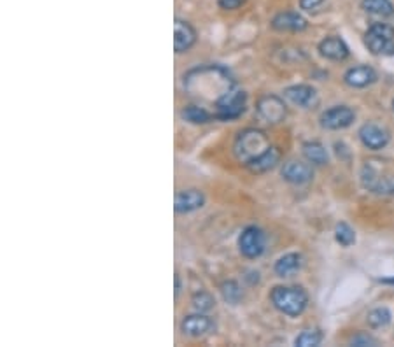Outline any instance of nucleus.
Wrapping results in <instances>:
<instances>
[{
  "label": "nucleus",
  "mask_w": 394,
  "mask_h": 347,
  "mask_svg": "<svg viewBox=\"0 0 394 347\" xmlns=\"http://www.w3.org/2000/svg\"><path fill=\"white\" fill-rule=\"evenodd\" d=\"M282 177L284 181L291 182V184L296 186H302L310 182L314 179V169H312L310 162L305 163V162H298V160H291V162H286L282 165L281 170Z\"/></svg>",
  "instance_id": "nucleus-11"
},
{
  "label": "nucleus",
  "mask_w": 394,
  "mask_h": 347,
  "mask_svg": "<svg viewBox=\"0 0 394 347\" xmlns=\"http://www.w3.org/2000/svg\"><path fill=\"white\" fill-rule=\"evenodd\" d=\"M356 113L347 106H334L321 114V126L326 130H344L354 123Z\"/></svg>",
  "instance_id": "nucleus-9"
},
{
  "label": "nucleus",
  "mask_w": 394,
  "mask_h": 347,
  "mask_svg": "<svg viewBox=\"0 0 394 347\" xmlns=\"http://www.w3.org/2000/svg\"><path fill=\"white\" fill-rule=\"evenodd\" d=\"M325 0H300V9L303 11H314L317 9Z\"/></svg>",
  "instance_id": "nucleus-31"
},
{
  "label": "nucleus",
  "mask_w": 394,
  "mask_h": 347,
  "mask_svg": "<svg viewBox=\"0 0 394 347\" xmlns=\"http://www.w3.org/2000/svg\"><path fill=\"white\" fill-rule=\"evenodd\" d=\"M303 156L308 160L310 163L314 165H326L330 160L328 151L321 143L317 141H310V143H305L303 144Z\"/></svg>",
  "instance_id": "nucleus-22"
},
{
  "label": "nucleus",
  "mask_w": 394,
  "mask_h": 347,
  "mask_svg": "<svg viewBox=\"0 0 394 347\" xmlns=\"http://www.w3.org/2000/svg\"><path fill=\"white\" fill-rule=\"evenodd\" d=\"M393 111H394V100H393Z\"/></svg>",
  "instance_id": "nucleus-34"
},
{
  "label": "nucleus",
  "mask_w": 394,
  "mask_h": 347,
  "mask_svg": "<svg viewBox=\"0 0 394 347\" xmlns=\"http://www.w3.org/2000/svg\"><path fill=\"white\" fill-rule=\"evenodd\" d=\"M232 72L223 65H200L184 74V89L202 102L214 104V107L235 89Z\"/></svg>",
  "instance_id": "nucleus-1"
},
{
  "label": "nucleus",
  "mask_w": 394,
  "mask_h": 347,
  "mask_svg": "<svg viewBox=\"0 0 394 347\" xmlns=\"http://www.w3.org/2000/svg\"><path fill=\"white\" fill-rule=\"evenodd\" d=\"M191 304L198 312H209L210 309H214L215 302H214L213 294L207 293V291H200V293L193 294Z\"/></svg>",
  "instance_id": "nucleus-28"
},
{
  "label": "nucleus",
  "mask_w": 394,
  "mask_h": 347,
  "mask_svg": "<svg viewBox=\"0 0 394 347\" xmlns=\"http://www.w3.org/2000/svg\"><path fill=\"white\" fill-rule=\"evenodd\" d=\"M364 44L377 57H393L394 27L389 23H371L364 33Z\"/></svg>",
  "instance_id": "nucleus-4"
},
{
  "label": "nucleus",
  "mask_w": 394,
  "mask_h": 347,
  "mask_svg": "<svg viewBox=\"0 0 394 347\" xmlns=\"http://www.w3.org/2000/svg\"><path fill=\"white\" fill-rule=\"evenodd\" d=\"M319 53L321 57L332 60V62H344L349 58L351 51L345 40L338 35H330L319 43Z\"/></svg>",
  "instance_id": "nucleus-16"
},
{
  "label": "nucleus",
  "mask_w": 394,
  "mask_h": 347,
  "mask_svg": "<svg viewBox=\"0 0 394 347\" xmlns=\"http://www.w3.org/2000/svg\"><path fill=\"white\" fill-rule=\"evenodd\" d=\"M203 205H206V195H203V192H200L196 188H189L177 193L174 209L179 214H189V212L202 209Z\"/></svg>",
  "instance_id": "nucleus-15"
},
{
  "label": "nucleus",
  "mask_w": 394,
  "mask_h": 347,
  "mask_svg": "<svg viewBox=\"0 0 394 347\" xmlns=\"http://www.w3.org/2000/svg\"><path fill=\"white\" fill-rule=\"evenodd\" d=\"M366 321L371 328H384L391 323V312L385 307H377L368 312Z\"/></svg>",
  "instance_id": "nucleus-26"
},
{
  "label": "nucleus",
  "mask_w": 394,
  "mask_h": 347,
  "mask_svg": "<svg viewBox=\"0 0 394 347\" xmlns=\"http://www.w3.org/2000/svg\"><path fill=\"white\" fill-rule=\"evenodd\" d=\"M181 116L184 121L193 123V125H206V123H210L215 119L214 113H209V111L202 106H186L184 109L181 111Z\"/></svg>",
  "instance_id": "nucleus-21"
},
{
  "label": "nucleus",
  "mask_w": 394,
  "mask_h": 347,
  "mask_svg": "<svg viewBox=\"0 0 394 347\" xmlns=\"http://www.w3.org/2000/svg\"><path fill=\"white\" fill-rule=\"evenodd\" d=\"M239 249L247 260H256L265 251V233L259 226H247L239 237Z\"/></svg>",
  "instance_id": "nucleus-8"
},
{
  "label": "nucleus",
  "mask_w": 394,
  "mask_h": 347,
  "mask_svg": "<svg viewBox=\"0 0 394 347\" xmlns=\"http://www.w3.org/2000/svg\"><path fill=\"white\" fill-rule=\"evenodd\" d=\"M322 342L321 330H305L295 338V346L298 347H317Z\"/></svg>",
  "instance_id": "nucleus-27"
},
{
  "label": "nucleus",
  "mask_w": 394,
  "mask_h": 347,
  "mask_svg": "<svg viewBox=\"0 0 394 347\" xmlns=\"http://www.w3.org/2000/svg\"><path fill=\"white\" fill-rule=\"evenodd\" d=\"M344 81L351 88H366L377 81V72L368 65H358L344 74Z\"/></svg>",
  "instance_id": "nucleus-18"
},
{
  "label": "nucleus",
  "mask_w": 394,
  "mask_h": 347,
  "mask_svg": "<svg viewBox=\"0 0 394 347\" xmlns=\"http://www.w3.org/2000/svg\"><path fill=\"white\" fill-rule=\"evenodd\" d=\"M281 149L275 148V145H270L263 155H259L258 158L252 160L251 163H247V169L249 172L252 174H263V172H269L272 170L274 167H277V163L281 162Z\"/></svg>",
  "instance_id": "nucleus-19"
},
{
  "label": "nucleus",
  "mask_w": 394,
  "mask_h": 347,
  "mask_svg": "<svg viewBox=\"0 0 394 347\" xmlns=\"http://www.w3.org/2000/svg\"><path fill=\"white\" fill-rule=\"evenodd\" d=\"M270 302L278 312L296 318L307 309L308 294L300 286H275L270 291Z\"/></svg>",
  "instance_id": "nucleus-3"
},
{
  "label": "nucleus",
  "mask_w": 394,
  "mask_h": 347,
  "mask_svg": "<svg viewBox=\"0 0 394 347\" xmlns=\"http://www.w3.org/2000/svg\"><path fill=\"white\" fill-rule=\"evenodd\" d=\"M245 4V0H218V6L219 9L223 11H235L240 9Z\"/></svg>",
  "instance_id": "nucleus-30"
},
{
  "label": "nucleus",
  "mask_w": 394,
  "mask_h": 347,
  "mask_svg": "<svg viewBox=\"0 0 394 347\" xmlns=\"http://www.w3.org/2000/svg\"><path fill=\"white\" fill-rule=\"evenodd\" d=\"M270 148L269 136L259 128H247L237 136L233 143V155L237 156L242 165H247L252 160L258 158L259 155Z\"/></svg>",
  "instance_id": "nucleus-2"
},
{
  "label": "nucleus",
  "mask_w": 394,
  "mask_h": 347,
  "mask_svg": "<svg viewBox=\"0 0 394 347\" xmlns=\"http://www.w3.org/2000/svg\"><path fill=\"white\" fill-rule=\"evenodd\" d=\"M308 27V21L300 13L295 11H284V13L275 14L272 20V28L277 32H303Z\"/></svg>",
  "instance_id": "nucleus-17"
},
{
  "label": "nucleus",
  "mask_w": 394,
  "mask_h": 347,
  "mask_svg": "<svg viewBox=\"0 0 394 347\" xmlns=\"http://www.w3.org/2000/svg\"><path fill=\"white\" fill-rule=\"evenodd\" d=\"M256 113L269 125H278L288 116V107L281 97L269 93V95L259 97V100L256 102Z\"/></svg>",
  "instance_id": "nucleus-7"
},
{
  "label": "nucleus",
  "mask_w": 394,
  "mask_h": 347,
  "mask_svg": "<svg viewBox=\"0 0 394 347\" xmlns=\"http://www.w3.org/2000/svg\"><path fill=\"white\" fill-rule=\"evenodd\" d=\"M179 291H181V279L179 275L176 274V297H179Z\"/></svg>",
  "instance_id": "nucleus-32"
},
{
  "label": "nucleus",
  "mask_w": 394,
  "mask_h": 347,
  "mask_svg": "<svg viewBox=\"0 0 394 347\" xmlns=\"http://www.w3.org/2000/svg\"><path fill=\"white\" fill-rule=\"evenodd\" d=\"M284 97L293 102L295 106L303 107V109H314L319 104L317 89L308 87V84H295L284 89Z\"/></svg>",
  "instance_id": "nucleus-12"
},
{
  "label": "nucleus",
  "mask_w": 394,
  "mask_h": 347,
  "mask_svg": "<svg viewBox=\"0 0 394 347\" xmlns=\"http://www.w3.org/2000/svg\"><path fill=\"white\" fill-rule=\"evenodd\" d=\"M221 294H223V298H225V302H228V304H232V305L240 304V300L244 298L242 286H240L237 281H225V282H223V285H221Z\"/></svg>",
  "instance_id": "nucleus-24"
},
{
  "label": "nucleus",
  "mask_w": 394,
  "mask_h": 347,
  "mask_svg": "<svg viewBox=\"0 0 394 347\" xmlns=\"http://www.w3.org/2000/svg\"><path fill=\"white\" fill-rule=\"evenodd\" d=\"M352 346H358V347H364V346H377V338H373L371 335H366V334H359L356 335L354 338L351 341Z\"/></svg>",
  "instance_id": "nucleus-29"
},
{
  "label": "nucleus",
  "mask_w": 394,
  "mask_h": 347,
  "mask_svg": "<svg viewBox=\"0 0 394 347\" xmlns=\"http://www.w3.org/2000/svg\"><path fill=\"white\" fill-rule=\"evenodd\" d=\"M214 328V321L209 318V316L202 314V312H196V314H189L186 316L184 319L181 321V331L188 337H203L209 331H213Z\"/></svg>",
  "instance_id": "nucleus-14"
},
{
  "label": "nucleus",
  "mask_w": 394,
  "mask_h": 347,
  "mask_svg": "<svg viewBox=\"0 0 394 347\" xmlns=\"http://www.w3.org/2000/svg\"><path fill=\"white\" fill-rule=\"evenodd\" d=\"M377 162H366L361 170V182L364 188L377 195H391L394 193V175L385 174Z\"/></svg>",
  "instance_id": "nucleus-5"
},
{
  "label": "nucleus",
  "mask_w": 394,
  "mask_h": 347,
  "mask_svg": "<svg viewBox=\"0 0 394 347\" xmlns=\"http://www.w3.org/2000/svg\"><path fill=\"white\" fill-rule=\"evenodd\" d=\"M303 267V256L300 253H288L281 256L274 265V272L278 277H289L291 274L298 272Z\"/></svg>",
  "instance_id": "nucleus-20"
},
{
  "label": "nucleus",
  "mask_w": 394,
  "mask_h": 347,
  "mask_svg": "<svg viewBox=\"0 0 394 347\" xmlns=\"http://www.w3.org/2000/svg\"><path fill=\"white\" fill-rule=\"evenodd\" d=\"M245 106H247V93L235 88L215 106L214 116L219 121H233L245 113Z\"/></svg>",
  "instance_id": "nucleus-6"
},
{
  "label": "nucleus",
  "mask_w": 394,
  "mask_h": 347,
  "mask_svg": "<svg viewBox=\"0 0 394 347\" xmlns=\"http://www.w3.org/2000/svg\"><path fill=\"white\" fill-rule=\"evenodd\" d=\"M359 141H361L364 148L371 149V151H381L391 141V136L385 128L375 123H366L359 128Z\"/></svg>",
  "instance_id": "nucleus-10"
},
{
  "label": "nucleus",
  "mask_w": 394,
  "mask_h": 347,
  "mask_svg": "<svg viewBox=\"0 0 394 347\" xmlns=\"http://www.w3.org/2000/svg\"><path fill=\"white\" fill-rule=\"evenodd\" d=\"M361 7L364 13L373 14V16H381V18L394 16V4L391 0H363Z\"/></svg>",
  "instance_id": "nucleus-23"
},
{
  "label": "nucleus",
  "mask_w": 394,
  "mask_h": 347,
  "mask_svg": "<svg viewBox=\"0 0 394 347\" xmlns=\"http://www.w3.org/2000/svg\"><path fill=\"white\" fill-rule=\"evenodd\" d=\"M196 43V30L186 20L177 18L174 21V50L177 55L188 53Z\"/></svg>",
  "instance_id": "nucleus-13"
},
{
  "label": "nucleus",
  "mask_w": 394,
  "mask_h": 347,
  "mask_svg": "<svg viewBox=\"0 0 394 347\" xmlns=\"http://www.w3.org/2000/svg\"><path fill=\"white\" fill-rule=\"evenodd\" d=\"M381 282H384V285H394V277L393 279H381Z\"/></svg>",
  "instance_id": "nucleus-33"
},
{
  "label": "nucleus",
  "mask_w": 394,
  "mask_h": 347,
  "mask_svg": "<svg viewBox=\"0 0 394 347\" xmlns=\"http://www.w3.org/2000/svg\"><path fill=\"white\" fill-rule=\"evenodd\" d=\"M334 238H337L338 244L344 246V248H351L356 242V231L352 230V226L347 225V223H338L337 228H334Z\"/></svg>",
  "instance_id": "nucleus-25"
}]
</instances>
